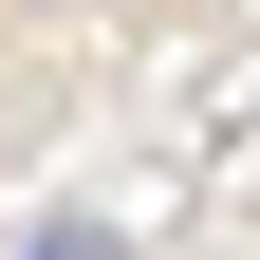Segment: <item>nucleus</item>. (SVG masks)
<instances>
[{
    "label": "nucleus",
    "instance_id": "f257e3e1",
    "mask_svg": "<svg viewBox=\"0 0 260 260\" xmlns=\"http://www.w3.org/2000/svg\"><path fill=\"white\" fill-rule=\"evenodd\" d=\"M19 260H130V242H112V223H38Z\"/></svg>",
    "mask_w": 260,
    "mask_h": 260
}]
</instances>
